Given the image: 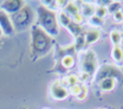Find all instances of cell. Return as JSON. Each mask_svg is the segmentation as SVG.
<instances>
[{"instance_id":"1","label":"cell","mask_w":123,"mask_h":109,"mask_svg":"<svg viewBox=\"0 0 123 109\" xmlns=\"http://www.w3.org/2000/svg\"><path fill=\"white\" fill-rule=\"evenodd\" d=\"M36 25L43 29L52 38L58 36L59 33L58 16L56 14L55 11L45 7L44 5H40L37 8V24Z\"/></svg>"},{"instance_id":"2","label":"cell","mask_w":123,"mask_h":109,"mask_svg":"<svg viewBox=\"0 0 123 109\" xmlns=\"http://www.w3.org/2000/svg\"><path fill=\"white\" fill-rule=\"evenodd\" d=\"M55 40L51 36H49L43 29L37 26L36 24L31 30V45L33 56H44L50 52Z\"/></svg>"},{"instance_id":"3","label":"cell","mask_w":123,"mask_h":109,"mask_svg":"<svg viewBox=\"0 0 123 109\" xmlns=\"http://www.w3.org/2000/svg\"><path fill=\"white\" fill-rule=\"evenodd\" d=\"M11 20L14 27V31H24L30 27L34 21V13L32 7L25 5L19 12L11 16Z\"/></svg>"},{"instance_id":"4","label":"cell","mask_w":123,"mask_h":109,"mask_svg":"<svg viewBox=\"0 0 123 109\" xmlns=\"http://www.w3.org/2000/svg\"><path fill=\"white\" fill-rule=\"evenodd\" d=\"M79 63H80L82 74H86L90 77L96 74L98 62H97V56L92 50L84 51L79 57Z\"/></svg>"},{"instance_id":"5","label":"cell","mask_w":123,"mask_h":109,"mask_svg":"<svg viewBox=\"0 0 123 109\" xmlns=\"http://www.w3.org/2000/svg\"><path fill=\"white\" fill-rule=\"evenodd\" d=\"M96 81L97 83L101 82L102 79H105V78H120L122 76V72H121V69L117 66V65H112V64H104L102 65L101 68H98V70L96 71Z\"/></svg>"},{"instance_id":"6","label":"cell","mask_w":123,"mask_h":109,"mask_svg":"<svg viewBox=\"0 0 123 109\" xmlns=\"http://www.w3.org/2000/svg\"><path fill=\"white\" fill-rule=\"evenodd\" d=\"M58 23H59L61 25H63L64 27H66L69 31L72 33V36H74L76 39L78 37H80V36H83V34L85 33V32L83 31L82 25H79V24L75 23L74 20H71L64 12L59 13V16H58Z\"/></svg>"},{"instance_id":"7","label":"cell","mask_w":123,"mask_h":109,"mask_svg":"<svg viewBox=\"0 0 123 109\" xmlns=\"http://www.w3.org/2000/svg\"><path fill=\"white\" fill-rule=\"evenodd\" d=\"M50 95L56 101H63L69 97V90L61 81H55L50 87Z\"/></svg>"},{"instance_id":"8","label":"cell","mask_w":123,"mask_h":109,"mask_svg":"<svg viewBox=\"0 0 123 109\" xmlns=\"http://www.w3.org/2000/svg\"><path fill=\"white\" fill-rule=\"evenodd\" d=\"M0 30L2 32V34H5V36H12L15 32L11 17L1 10H0Z\"/></svg>"},{"instance_id":"9","label":"cell","mask_w":123,"mask_h":109,"mask_svg":"<svg viewBox=\"0 0 123 109\" xmlns=\"http://www.w3.org/2000/svg\"><path fill=\"white\" fill-rule=\"evenodd\" d=\"M24 6H25V1H21V0H7V1H4L1 4V11L6 12L7 14L10 13L12 16V14H14L17 12H19Z\"/></svg>"},{"instance_id":"10","label":"cell","mask_w":123,"mask_h":109,"mask_svg":"<svg viewBox=\"0 0 123 109\" xmlns=\"http://www.w3.org/2000/svg\"><path fill=\"white\" fill-rule=\"evenodd\" d=\"M63 12L69 17L71 20H74L75 23L79 24V25L82 24V21H83V16L79 13V8H78L77 5H75V2H70V1H69V4L66 5V7L64 8Z\"/></svg>"},{"instance_id":"11","label":"cell","mask_w":123,"mask_h":109,"mask_svg":"<svg viewBox=\"0 0 123 109\" xmlns=\"http://www.w3.org/2000/svg\"><path fill=\"white\" fill-rule=\"evenodd\" d=\"M101 38V31L97 30V29H92L89 31L85 32L84 34V39H85V45H90L96 43L98 39Z\"/></svg>"},{"instance_id":"12","label":"cell","mask_w":123,"mask_h":109,"mask_svg":"<svg viewBox=\"0 0 123 109\" xmlns=\"http://www.w3.org/2000/svg\"><path fill=\"white\" fill-rule=\"evenodd\" d=\"M70 89H71V94L75 95L77 98L80 100V101L85 100V97H86V95H88V88H86L84 84H80V83H78L77 85L70 88Z\"/></svg>"},{"instance_id":"13","label":"cell","mask_w":123,"mask_h":109,"mask_svg":"<svg viewBox=\"0 0 123 109\" xmlns=\"http://www.w3.org/2000/svg\"><path fill=\"white\" fill-rule=\"evenodd\" d=\"M98 87L102 91H112L116 87V79L115 78H105L98 82Z\"/></svg>"},{"instance_id":"14","label":"cell","mask_w":123,"mask_h":109,"mask_svg":"<svg viewBox=\"0 0 123 109\" xmlns=\"http://www.w3.org/2000/svg\"><path fill=\"white\" fill-rule=\"evenodd\" d=\"M61 65L63 66L64 70H70L75 66V57L74 55H65V56H62L61 57Z\"/></svg>"},{"instance_id":"15","label":"cell","mask_w":123,"mask_h":109,"mask_svg":"<svg viewBox=\"0 0 123 109\" xmlns=\"http://www.w3.org/2000/svg\"><path fill=\"white\" fill-rule=\"evenodd\" d=\"M79 83V76L76 74H69L66 75L64 79H63V84L65 87H69V88H72Z\"/></svg>"},{"instance_id":"16","label":"cell","mask_w":123,"mask_h":109,"mask_svg":"<svg viewBox=\"0 0 123 109\" xmlns=\"http://www.w3.org/2000/svg\"><path fill=\"white\" fill-rule=\"evenodd\" d=\"M111 56H112V59L116 63H118L120 65H123V49L121 47V45L114 46Z\"/></svg>"},{"instance_id":"17","label":"cell","mask_w":123,"mask_h":109,"mask_svg":"<svg viewBox=\"0 0 123 109\" xmlns=\"http://www.w3.org/2000/svg\"><path fill=\"white\" fill-rule=\"evenodd\" d=\"M95 10H96V6H95V5L84 2V4L82 5V16L91 18L92 16H95Z\"/></svg>"},{"instance_id":"18","label":"cell","mask_w":123,"mask_h":109,"mask_svg":"<svg viewBox=\"0 0 123 109\" xmlns=\"http://www.w3.org/2000/svg\"><path fill=\"white\" fill-rule=\"evenodd\" d=\"M122 39H123V37L120 31H117V30L111 31V33H110V40H111V43L114 44V46L120 45L121 42H122Z\"/></svg>"},{"instance_id":"19","label":"cell","mask_w":123,"mask_h":109,"mask_svg":"<svg viewBox=\"0 0 123 109\" xmlns=\"http://www.w3.org/2000/svg\"><path fill=\"white\" fill-rule=\"evenodd\" d=\"M122 2L121 1H112V2H110L109 5H108V12H110V13H116L117 11H121V8H122Z\"/></svg>"},{"instance_id":"20","label":"cell","mask_w":123,"mask_h":109,"mask_svg":"<svg viewBox=\"0 0 123 109\" xmlns=\"http://www.w3.org/2000/svg\"><path fill=\"white\" fill-rule=\"evenodd\" d=\"M108 14V8L105 6H96V10H95V16H97L98 18H104Z\"/></svg>"},{"instance_id":"21","label":"cell","mask_w":123,"mask_h":109,"mask_svg":"<svg viewBox=\"0 0 123 109\" xmlns=\"http://www.w3.org/2000/svg\"><path fill=\"white\" fill-rule=\"evenodd\" d=\"M90 23H91L93 26H101L103 24V19L102 18H98L97 16H92L91 18H89Z\"/></svg>"},{"instance_id":"22","label":"cell","mask_w":123,"mask_h":109,"mask_svg":"<svg viewBox=\"0 0 123 109\" xmlns=\"http://www.w3.org/2000/svg\"><path fill=\"white\" fill-rule=\"evenodd\" d=\"M112 17H114V20H115V21H122L123 20V12L122 11H117L116 13L112 14Z\"/></svg>"},{"instance_id":"23","label":"cell","mask_w":123,"mask_h":109,"mask_svg":"<svg viewBox=\"0 0 123 109\" xmlns=\"http://www.w3.org/2000/svg\"><path fill=\"white\" fill-rule=\"evenodd\" d=\"M2 36H4V34H2V32H1V30H0V43H1V39H2Z\"/></svg>"},{"instance_id":"24","label":"cell","mask_w":123,"mask_h":109,"mask_svg":"<svg viewBox=\"0 0 123 109\" xmlns=\"http://www.w3.org/2000/svg\"><path fill=\"white\" fill-rule=\"evenodd\" d=\"M101 109H105V108H101Z\"/></svg>"},{"instance_id":"25","label":"cell","mask_w":123,"mask_h":109,"mask_svg":"<svg viewBox=\"0 0 123 109\" xmlns=\"http://www.w3.org/2000/svg\"><path fill=\"white\" fill-rule=\"evenodd\" d=\"M23 109H27V108H23Z\"/></svg>"},{"instance_id":"26","label":"cell","mask_w":123,"mask_h":109,"mask_svg":"<svg viewBox=\"0 0 123 109\" xmlns=\"http://www.w3.org/2000/svg\"><path fill=\"white\" fill-rule=\"evenodd\" d=\"M45 109H47V108H45Z\"/></svg>"}]
</instances>
